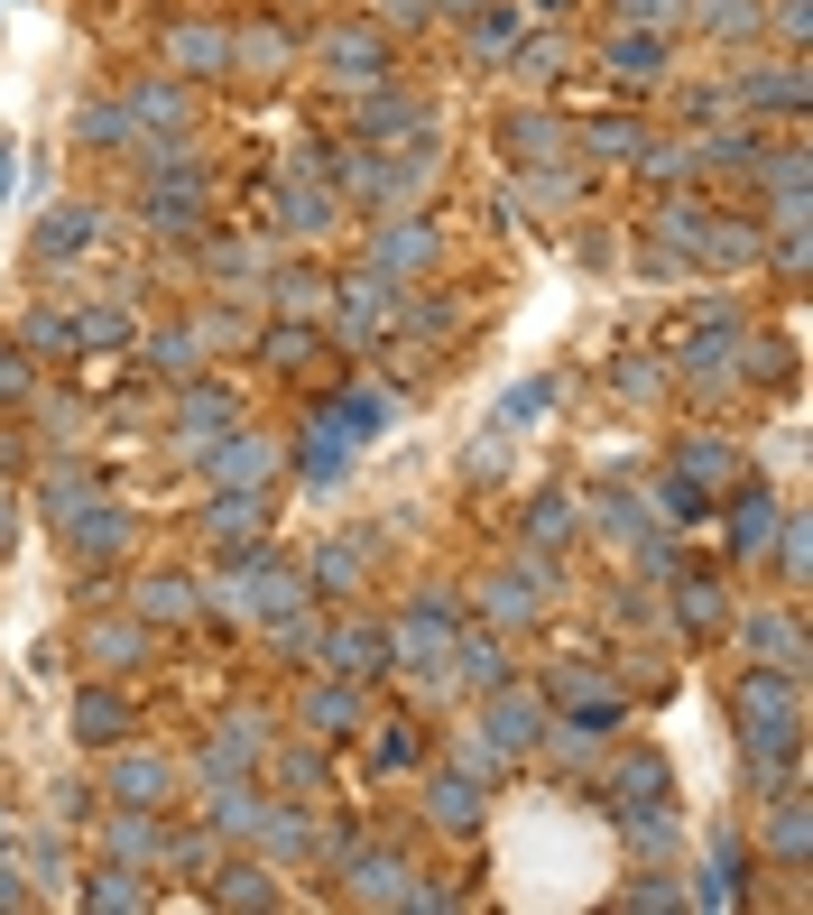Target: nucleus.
Segmentation results:
<instances>
[{"label": "nucleus", "mask_w": 813, "mask_h": 915, "mask_svg": "<svg viewBox=\"0 0 813 915\" xmlns=\"http://www.w3.org/2000/svg\"><path fill=\"white\" fill-rule=\"evenodd\" d=\"M204 528H213V537H250V528H259V500H213Z\"/></svg>", "instance_id": "nucleus-1"}, {"label": "nucleus", "mask_w": 813, "mask_h": 915, "mask_svg": "<svg viewBox=\"0 0 813 915\" xmlns=\"http://www.w3.org/2000/svg\"><path fill=\"white\" fill-rule=\"evenodd\" d=\"M768 528H776V518H768V500H740V518H730V537H740V545H768Z\"/></svg>", "instance_id": "nucleus-2"}, {"label": "nucleus", "mask_w": 813, "mask_h": 915, "mask_svg": "<svg viewBox=\"0 0 813 915\" xmlns=\"http://www.w3.org/2000/svg\"><path fill=\"white\" fill-rule=\"evenodd\" d=\"M74 721H93V740H112V721H121V703H112V694H93V703H84V713H74Z\"/></svg>", "instance_id": "nucleus-3"}]
</instances>
